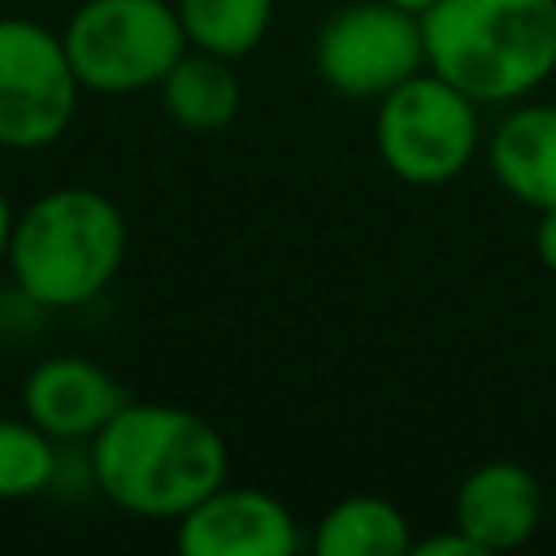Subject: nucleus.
I'll use <instances>...</instances> for the list:
<instances>
[{
  "instance_id": "17",
  "label": "nucleus",
  "mask_w": 556,
  "mask_h": 556,
  "mask_svg": "<svg viewBox=\"0 0 556 556\" xmlns=\"http://www.w3.org/2000/svg\"><path fill=\"white\" fill-rule=\"evenodd\" d=\"M534 256L543 269L556 274V208H543L534 217Z\"/></svg>"
},
{
  "instance_id": "8",
  "label": "nucleus",
  "mask_w": 556,
  "mask_h": 556,
  "mask_svg": "<svg viewBox=\"0 0 556 556\" xmlns=\"http://www.w3.org/2000/svg\"><path fill=\"white\" fill-rule=\"evenodd\" d=\"M174 547L182 556H291L304 534L278 495L226 478L174 521Z\"/></svg>"
},
{
  "instance_id": "9",
  "label": "nucleus",
  "mask_w": 556,
  "mask_h": 556,
  "mask_svg": "<svg viewBox=\"0 0 556 556\" xmlns=\"http://www.w3.org/2000/svg\"><path fill=\"white\" fill-rule=\"evenodd\" d=\"M126 387L91 356L56 352L22 378V413L56 443H91L126 404Z\"/></svg>"
},
{
  "instance_id": "3",
  "label": "nucleus",
  "mask_w": 556,
  "mask_h": 556,
  "mask_svg": "<svg viewBox=\"0 0 556 556\" xmlns=\"http://www.w3.org/2000/svg\"><path fill=\"white\" fill-rule=\"evenodd\" d=\"M421 35L426 70L478 109L530 100L556 74V0H439Z\"/></svg>"
},
{
  "instance_id": "13",
  "label": "nucleus",
  "mask_w": 556,
  "mask_h": 556,
  "mask_svg": "<svg viewBox=\"0 0 556 556\" xmlns=\"http://www.w3.org/2000/svg\"><path fill=\"white\" fill-rule=\"evenodd\" d=\"M413 521L387 495H343L334 500L308 534L313 556H408Z\"/></svg>"
},
{
  "instance_id": "19",
  "label": "nucleus",
  "mask_w": 556,
  "mask_h": 556,
  "mask_svg": "<svg viewBox=\"0 0 556 556\" xmlns=\"http://www.w3.org/2000/svg\"><path fill=\"white\" fill-rule=\"evenodd\" d=\"M391 4H400V9H408V13H417V17H421V13H426L430 4H439V0H391Z\"/></svg>"
},
{
  "instance_id": "1",
  "label": "nucleus",
  "mask_w": 556,
  "mask_h": 556,
  "mask_svg": "<svg viewBox=\"0 0 556 556\" xmlns=\"http://www.w3.org/2000/svg\"><path fill=\"white\" fill-rule=\"evenodd\" d=\"M87 473L113 508L148 521H178L230 478V447L195 408L126 400L87 443Z\"/></svg>"
},
{
  "instance_id": "5",
  "label": "nucleus",
  "mask_w": 556,
  "mask_h": 556,
  "mask_svg": "<svg viewBox=\"0 0 556 556\" xmlns=\"http://www.w3.org/2000/svg\"><path fill=\"white\" fill-rule=\"evenodd\" d=\"M374 148L400 182L443 187L460 178L482 148L478 104L434 70H421L378 100Z\"/></svg>"
},
{
  "instance_id": "7",
  "label": "nucleus",
  "mask_w": 556,
  "mask_h": 556,
  "mask_svg": "<svg viewBox=\"0 0 556 556\" xmlns=\"http://www.w3.org/2000/svg\"><path fill=\"white\" fill-rule=\"evenodd\" d=\"M78 96L61 30L35 17H0V148H52L74 126Z\"/></svg>"
},
{
  "instance_id": "18",
  "label": "nucleus",
  "mask_w": 556,
  "mask_h": 556,
  "mask_svg": "<svg viewBox=\"0 0 556 556\" xmlns=\"http://www.w3.org/2000/svg\"><path fill=\"white\" fill-rule=\"evenodd\" d=\"M13 217H17V208L9 204V195H4V187H0V265H4V256H9V235H13Z\"/></svg>"
},
{
  "instance_id": "6",
  "label": "nucleus",
  "mask_w": 556,
  "mask_h": 556,
  "mask_svg": "<svg viewBox=\"0 0 556 556\" xmlns=\"http://www.w3.org/2000/svg\"><path fill=\"white\" fill-rule=\"evenodd\" d=\"M317 78L348 100H382L426 70L421 17L391 0H348L313 35Z\"/></svg>"
},
{
  "instance_id": "15",
  "label": "nucleus",
  "mask_w": 556,
  "mask_h": 556,
  "mask_svg": "<svg viewBox=\"0 0 556 556\" xmlns=\"http://www.w3.org/2000/svg\"><path fill=\"white\" fill-rule=\"evenodd\" d=\"M61 443L43 434L26 413L0 417V504L43 495L61 473Z\"/></svg>"
},
{
  "instance_id": "4",
  "label": "nucleus",
  "mask_w": 556,
  "mask_h": 556,
  "mask_svg": "<svg viewBox=\"0 0 556 556\" xmlns=\"http://www.w3.org/2000/svg\"><path fill=\"white\" fill-rule=\"evenodd\" d=\"M65 56L83 91L135 96L161 87L191 48L174 0H83L61 26Z\"/></svg>"
},
{
  "instance_id": "14",
  "label": "nucleus",
  "mask_w": 556,
  "mask_h": 556,
  "mask_svg": "<svg viewBox=\"0 0 556 556\" xmlns=\"http://www.w3.org/2000/svg\"><path fill=\"white\" fill-rule=\"evenodd\" d=\"M278 0H174L187 43L217 56H248L269 35Z\"/></svg>"
},
{
  "instance_id": "10",
  "label": "nucleus",
  "mask_w": 556,
  "mask_h": 556,
  "mask_svg": "<svg viewBox=\"0 0 556 556\" xmlns=\"http://www.w3.org/2000/svg\"><path fill=\"white\" fill-rule=\"evenodd\" d=\"M539 521H543V486L517 460H482L456 486L452 526L465 530L482 556L530 543Z\"/></svg>"
},
{
  "instance_id": "12",
  "label": "nucleus",
  "mask_w": 556,
  "mask_h": 556,
  "mask_svg": "<svg viewBox=\"0 0 556 556\" xmlns=\"http://www.w3.org/2000/svg\"><path fill=\"white\" fill-rule=\"evenodd\" d=\"M230 65H235L230 56L187 48L156 87L165 117L191 135H208V130L230 126L239 117V104H243V87H239V74Z\"/></svg>"
},
{
  "instance_id": "16",
  "label": "nucleus",
  "mask_w": 556,
  "mask_h": 556,
  "mask_svg": "<svg viewBox=\"0 0 556 556\" xmlns=\"http://www.w3.org/2000/svg\"><path fill=\"white\" fill-rule=\"evenodd\" d=\"M408 556H482L473 547V539L465 530H443V534H430V539H413V552Z\"/></svg>"
},
{
  "instance_id": "11",
  "label": "nucleus",
  "mask_w": 556,
  "mask_h": 556,
  "mask_svg": "<svg viewBox=\"0 0 556 556\" xmlns=\"http://www.w3.org/2000/svg\"><path fill=\"white\" fill-rule=\"evenodd\" d=\"M491 178L526 208H556V104L517 100L486 135Z\"/></svg>"
},
{
  "instance_id": "2",
  "label": "nucleus",
  "mask_w": 556,
  "mask_h": 556,
  "mask_svg": "<svg viewBox=\"0 0 556 556\" xmlns=\"http://www.w3.org/2000/svg\"><path fill=\"white\" fill-rule=\"evenodd\" d=\"M126 248L130 230L117 200L70 182L17 208L4 265L22 300L61 313L91 304L122 274Z\"/></svg>"
}]
</instances>
